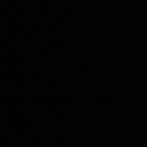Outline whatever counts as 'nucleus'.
Returning <instances> with one entry per match:
<instances>
[]
</instances>
